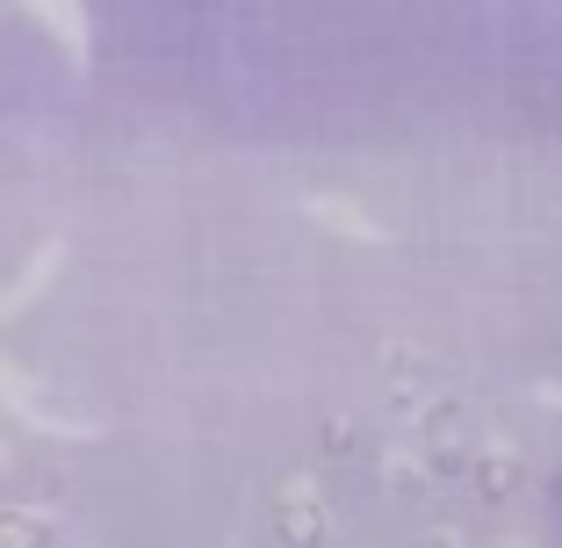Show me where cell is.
<instances>
[{
	"label": "cell",
	"mask_w": 562,
	"mask_h": 548,
	"mask_svg": "<svg viewBox=\"0 0 562 548\" xmlns=\"http://www.w3.org/2000/svg\"><path fill=\"white\" fill-rule=\"evenodd\" d=\"M274 513H281V534H289L296 548H311L317 534H325V499L311 491V477H289V491H281Z\"/></svg>",
	"instance_id": "6da1fadb"
},
{
	"label": "cell",
	"mask_w": 562,
	"mask_h": 548,
	"mask_svg": "<svg viewBox=\"0 0 562 548\" xmlns=\"http://www.w3.org/2000/svg\"><path fill=\"white\" fill-rule=\"evenodd\" d=\"M0 404H8V412H15L22 426H36V433H87V426H66V418L50 412V404L36 398V390H30V382H22L8 361H0Z\"/></svg>",
	"instance_id": "7a4b0ae2"
},
{
	"label": "cell",
	"mask_w": 562,
	"mask_h": 548,
	"mask_svg": "<svg viewBox=\"0 0 562 548\" xmlns=\"http://www.w3.org/2000/svg\"><path fill=\"white\" fill-rule=\"evenodd\" d=\"M22 8H30V15L44 22L72 58H87V8H80V0H22Z\"/></svg>",
	"instance_id": "3957f363"
},
{
	"label": "cell",
	"mask_w": 562,
	"mask_h": 548,
	"mask_svg": "<svg viewBox=\"0 0 562 548\" xmlns=\"http://www.w3.org/2000/svg\"><path fill=\"white\" fill-rule=\"evenodd\" d=\"M50 513H36V505H8L0 513V548H50Z\"/></svg>",
	"instance_id": "277c9868"
},
{
	"label": "cell",
	"mask_w": 562,
	"mask_h": 548,
	"mask_svg": "<svg viewBox=\"0 0 562 548\" xmlns=\"http://www.w3.org/2000/svg\"><path fill=\"white\" fill-rule=\"evenodd\" d=\"M469 477H476L483 499H505V491H519V455L513 448H491V455H476V462H469Z\"/></svg>",
	"instance_id": "5b68a950"
},
{
	"label": "cell",
	"mask_w": 562,
	"mask_h": 548,
	"mask_svg": "<svg viewBox=\"0 0 562 548\" xmlns=\"http://www.w3.org/2000/svg\"><path fill=\"white\" fill-rule=\"evenodd\" d=\"M454 541H462V534H447V527H440V534H426V548H454Z\"/></svg>",
	"instance_id": "8992f818"
},
{
	"label": "cell",
	"mask_w": 562,
	"mask_h": 548,
	"mask_svg": "<svg viewBox=\"0 0 562 548\" xmlns=\"http://www.w3.org/2000/svg\"><path fill=\"white\" fill-rule=\"evenodd\" d=\"M0 483H8V455H0Z\"/></svg>",
	"instance_id": "52a82bcc"
}]
</instances>
